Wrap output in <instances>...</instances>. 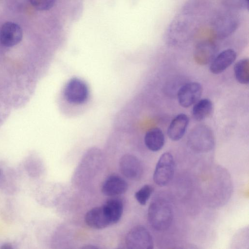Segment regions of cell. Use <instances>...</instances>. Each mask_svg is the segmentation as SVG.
Segmentation results:
<instances>
[{
    "label": "cell",
    "mask_w": 249,
    "mask_h": 249,
    "mask_svg": "<svg viewBox=\"0 0 249 249\" xmlns=\"http://www.w3.org/2000/svg\"><path fill=\"white\" fill-rule=\"evenodd\" d=\"M202 92L201 84L192 82L182 85L178 90L177 99L182 107H188L199 100Z\"/></svg>",
    "instance_id": "cell-7"
},
{
    "label": "cell",
    "mask_w": 249,
    "mask_h": 249,
    "mask_svg": "<svg viewBox=\"0 0 249 249\" xmlns=\"http://www.w3.org/2000/svg\"><path fill=\"white\" fill-rule=\"evenodd\" d=\"M64 94L66 100L74 104H82L86 102L89 96V89L82 80L74 77L67 83Z\"/></svg>",
    "instance_id": "cell-6"
},
{
    "label": "cell",
    "mask_w": 249,
    "mask_h": 249,
    "mask_svg": "<svg viewBox=\"0 0 249 249\" xmlns=\"http://www.w3.org/2000/svg\"><path fill=\"white\" fill-rule=\"evenodd\" d=\"M119 168L121 173L130 180H138L143 174L142 162L136 156L130 154H125L120 158Z\"/></svg>",
    "instance_id": "cell-8"
},
{
    "label": "cell",
    "mask_w": 249,
    "mask_h": 249,
    "mask_svg": "<svg viewBox=\"0 0 249 249\" xmlns=\"http://www.w3.org/2000/svg\"><path fill=\"white\" fill-rule=\"evenodd\" d=\"M125 242L130 249H152L154 247L152 236L142 226L132 228L126 235Z\"/></svg>",
    "instance_id": "cell-5"
},
{
    "label": "cell",
    "mask_w": 249,
    "mask_h": 249,
    "mask_svg": "<svg viewBox=\"0 0 249 249\" xmlns=\"http://www.w3.org/2000/svg\"><path fill=\"white\" fill-rule=\"evenodd\" d=\"M0 175H1V171H0Z\"/></svg>",
    "instance_id": "cell-24"
},
{
    "label": "cell",
    "mask_w": 249,
    "mask_h": 249,
    "mask_svg": "<svg viewBox=\"0 0 249 249\" xmlns=\"http://www.w3.org/2000/svg\"><path fill=\"white\" fill-rule=\"evenodd\" d=\"M23 32L20 26L12 21L3 23L0 27V42L4 46L12 47L22 40Z\"/></svg>",
    "instance_id": "cell-9"
},
{
    "label": "cell",
    "mask_w": 249,
    "mask_h": 249,
    "mask_svg": "<svg viewBox=\"0 0 249 249\" xmlns=\"http://www.w3.org/2000/svg\"><path fill=\"white\" fill-rule=\"evenodd\" d=\"M144 141L145 146L149 150L153 152L158 151L164 146V135L160 128H152L145 133Z\"/></svg>",
    "instance_id": "cell-14"
},
{
    "label": "cell",
    "mask_w": 249,
    "mask_h": 249,
    "mask_svg": "<svg viewBox=\"0 0 249 249\" xmlns=\"http://www.w3.org/2000/svg\"><path fill=\"white\" fill-rule=\"evenodd\" d=\"M153 191V186L149 184L144 185L135 193V198L139 204L144 205L146 204Z\"/></svg>",
    "instance_id": "cell-19"
},
{
    "label": "cell",
    "mask_w": 249,
    "mask_h": 249,
    "mask_svg": "<svg viewBox=\"0 0 249 249\" xmlns=\"http://www.w3.org/2000/svg\"><path fill=\"white\" fill-rule=\"evenodd\" d=\"M128 189L126 181L121 177L111 175L103 182L101 192L105 196H115L125 193Z\"/></svg>",
    "instance_id": "cell-11"
},
{
    "label": "cell",
    "mask_w": 249,
    "mask_h": 249,
    "mask_svg": "<svg viewBox=\"0 0 249 249\" xmlns=\"http://www.w3.org/2000/svg\"><path fill=\"white\" fill-rule=\"evenodd\" d=\"M234 72L236 80L240 84L249 82V60L243 58L238 61L234 66Z\"/></svg>",
    "instance_id": "cell-18"
},
{
    "label": "cell",
    "mask_w": 249,
    "mask_h": 249,
    "mask_svg": "<svg viewBox=\"0 0 249 249\" xmlns=\"http://www.w3.org/2000/svg\"><path fill=\"white\" fill-rule=\"evenodd\" d=\"M215 52V48L213 44L210 42H203L196 46L194 57L199 64L205 65L213 58Z\"/></svg>",
    "instance_id": "cell-15"
},
{
    "label": "cell",
    "mask_w": 249,
    "mask_h": 249,
    "mask_svg": "<svg viewBox=\"0 0 249 249\" xmlns=\"http://www.w3.org/2000/svg\"><path fill=\"white\" fill-rule=\"evenodd\" d=\"M148 221L155 230L161 231L168 229L174 218V211L169 201L162 198L153 200L149 205Z\"/></svg>",
    "instance_id": "cell-1"
},
{
    "label": "cell",
    "mask_w": 249,
    "mask_h": 249,
    "mask_svg": "<svg viewBox=\"0 0 249 249\" xmlns=\"http://www.w3.org/2000/svg\"><path fill=\"white\" fill-rule=\"evenodd\" d=\"M174 173V158L171 153L165 152L158 161L153 174V180L158 186H166L172 180Z\"/></svg>",
    "instance_id": "cell-4"
},
{
    "label": "cell",
    "mask_w": 249,
    "mask_h": 249,
    "mask_svg": "<svg viewBox=\"0 0 249 249\" xmlns=\"http://www.w3.org/2000/svg\"><path fill=\"white\" fill-rule=\"evenodd\" d=\"M244 0L245 2V3L247 5V9H248L249 8V0Z\"/></svg>",
    "instance_id": "cell-23"
},
{
    "label": "cell",
    "mask_w": 249,
    "mask_h": 249,
    "mask_svg": "<svg viewBox=\"0 0 249 249\" xmlns=\"http://www.w3.org/2000/svg\"><path fill=\"white\" fill-rule=\"evenodd\" d=\"M236 58V53L234 50H224L213 58L210 66V70L213 74L221 73L234 62Z\"/></svg>",
    "instance_id": "cell-12"
},
{
    "label": "cell",
    "mask_w": 249,
    "mask_h": 249,
    "mask_svg": "<svg viewBox=\"0 0 249 249\" xmlns=\"http://www.w3.org/2000/svg\"><path fill=\"white\" fill-rule=\"evenodd\" d=\"M10 9L13 11H19L24 7L25 0H6Z\"/></svg>",
    "instance_id": "cell-21"
},
{
    "label": "cell",
    "mask_w": 249,
    "mask_h": 249,
    "mask_svg": "<svg viewBox=\"0 0 249 249\" xmlns=\"http://www.w3.org/2000/svg\"><path fill=\"white\" fill-rule=\"evenodd\" d=\"M102 160L100 149L93 148L89 149L83 156L73 175L76 183H83L91 178L99 170Z\"/></svg>",
    "instance_id": "cell-2"
},
{
    "label": "cell",
    "mask_w": 249,
    "mask_h": 249,
    "mask_svg": "<svg viewBox=\"0 0 249 249\" xmlns=\"http://www.w3.org/2000/svg\"><path fill=\"white\" fill-rule=\"evenodd\" d=\"M32 6L39 11H47L52 8L56 0H28Z\"/></svg>",
    "instance_id": "cell-20"
},
{
    "label": "cell",
    "mask_w": 249,
    "mask_h": 249,
    "mask_svg": "<svg viewBox=\"0 0 249 249\" xmlns=\"http://www.w3.org/2000/svg\"><path fill=\"white\" fill-rule=\"evenodd\" d=\"M194 105L192 114L197 121H201L207 118L213 109V103L208 98L199 100Z\"/></svg>",
    "instance_id": "cell-17"
},
{
    "label": "cell",
    "mask_w": 249,
    "mask_h": 249,
    "mask_svg": "<svg viewBox=\"0 0 249 249\" xmlns=\"http://www.w3.org/2000/svg\"><path fill=\"white\" fill-rule=\"evenodd\" d=\"M189 123V118L184 113L177 115L171 122L167 129L169 138L173 141L180 140L184 135Z\"/></svg>",
    "instance_id": "cell-13"
},
{
    "label": "cell",
    "mask_w": 249,
    "mask_h": 249,
    "mask_svg": "<svg viewBox=\"0 0 249 249\" xmlns=\"http://www.w3.org/2000/svg\"><path fill=\"white\" fill-rule=\"evenodd\" d=\"M187 144L195 152H208L213 148L215 144L213 131L206 125L196 126L189 134Z\"/></svg>",
    "instance_id": "cell-3"
},
{
    "label": "cell",
    "mask_w": 249,
    "mask_h": 249,
    "mask_svg": "<svg viewBox=\"0 0 249 249\" xmlns=\"http://www.w3.org/2000/svg\"><path fill=\"white\" fill-rule=\"evenodd\" d=\"M0 248L2 249H13V247L12 245L9 243H5L3 244Z\"/></svg>",
    "instance_id": "cell-22"
},
{
    "label": "cell",
    "mask_w": 249,
    "mask_h": 249,
    "mask_svg": "<svg viewBox=\"0 0 249 249\" xmlns=\"http://www.w3.org/2000/svg\"><path fill=\"white\" fill-rule=\"evenodd\" d=\"M110 219L111 224L117 223L120 220L124 210L122 201L118 198L108 199L103 205Z\"/></svg>",
    "instance_id": "cell-16"
},
{
    "label": "cell",
    "mask_w": 249,
    "mask_h": 249,
    "mask_svg": "<svg viewBox=\"0 0 249 249\" xmlns=\"http://www.w3.org/2000/svg\"><path fill=\"white\" fill-rule=\"evenodd\" d=\"M85 221L88 226L94 229H103L112 225L103 205L94 207L87 212Z\"/></svg>",
    "instance_id": "cell-10"
}]
</instances>
